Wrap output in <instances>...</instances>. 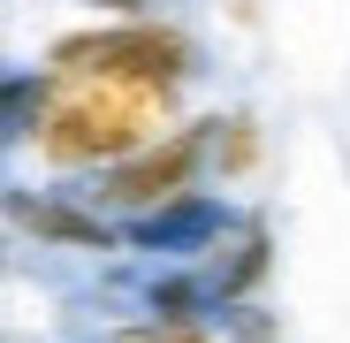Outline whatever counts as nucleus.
<instances>
[{"mask_svg": "<svg viewBox=\"0 0 350 343\" xmlns=\"http://www.w3.org/2000/svg\"><path fill=\"white\" fill-rule=\"evenodd\" d=\"M53 99L38 123V153L53 168H114L152 145V130L167 123V84H137V77H99V69H46Z\"/></svg>", "mask_w": 350, "mask_h": 343, "instance_id": "f257e3e1", "label": "nucleus"}, {"mask_svg": "<svg viewBox=\"0 0 350 343\" xmlns=\"http://www.w3.org/2000/svg\"><path fill=\"white\" fill-rule=\"evenodd\" d=\"M53 69H99V77H137V84H183L198 77V46L183 31H167L152 16L122 23V31H77L53 46Z\"/></svg>", "mask_w": 350, "mask_h": 343, "instance_id": "f03ea898", "label": "nucleus"}, {"mask_svg": "<svg viewBox=\"0 0 350 343\" xmlns=\"http://www.w3.org/2000/svg\"><path fill=\"white\" fill-rule=\"evenodd\" d=\"M206 160H213V153H206V123H198V130H175V138H160V145L137 153V160H114L107 183H99L84 206L137 221V214H152V206H167V199H183V191L198 183Z\"/></svg>", "mask_w": 350, "mask_h": 343, "instance_id": "7ed1b4c3", "label": "nucleus"}, {"mask_svg": "<svg viewBox=\"0 0 350 343\" xmlns=\"http://www.w3.org/2000/svg\"><path fill=\"white\" fill-rule=\"evenodd\" d=\"M228 229H237V214H228L221 199H206V191H183V199H167V206H152V214H137V221H122V237L137 244V252H160V259H183V252H213Z\"/></svg>", "mask_w": 350, "mask_h": 343, "instance_id": "20e7f679", "label": "nucleus"}, {"mask_svg": "<svg viewBox=\"0 0 350 343\" xmlns=\"http://www.w3.org/2000/svg\"><path fill=\"white\" fill-rule=\"evenodd\" d=\"M8 221L16 229H31V237H46V244H77V252H107L114 244V229H107V214L99 206H62V199H8Z\"/></svg>", "mask_w": 350, "mask_h": 343, "instance_id": "39448f33", "label": "nucleus"}, {"mask_svg": "<svg viewBox=\"0 0 350 343\" xmlns=\"http://www.w3.org/2000/svg\"><path fill=\"white\" fill-rule=\"evenodd\" d=\"M259 275H267V229H259V221H237V229L213 244V259H206V275H198V282H206L213 313H228V305H237Z\"/></svg>", "mask_w": 350, "mask_h": 343, "instance_id": "423d86ee", "label": "nucleus"}, {"mask_svg": "<svg viewBox=\"0 0 350 343\" xmlns=\"http://www.w3.org/2000/svg\"><path fill=\"white\" fill-rule=\"evenodd\" d=\"M107 343H213L198 320H152V328H114Z\"/></svg>", "mask_w": 350, "mask_h": 343, "instance_id": "0eeeda50", "label": "nucleus"}, {"mask_svg": "<svg viewBox=\"0 0 350 343\" xmlns=\"http://www.w3.org/2000/svg\"><path fill=\"white\" fill-rule=\"evenodd\" d=\"M84 8H114V16H160V8H175V0H84Z\"/></svg>", "mask_w": 350, "mask_h": 343, "instance_id": "6e6552de", "label": "nucleus"}]
</instances>
